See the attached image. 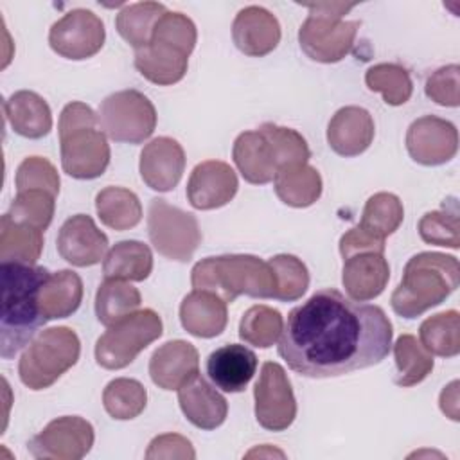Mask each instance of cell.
<instances>
[{"label": "cell", "mask_w": 460, "mask_h": 460, "mask_svg": "<svg viewBox=\"0 0 460 460\" xmlns=\"http://www.w3.org/2000/svg\"><path fill=\"white\" fill-rule=\"evenodd\" d=\"M257 370V356L252 349L228 343L207 358V376L223 392L237 394L246 388Z\"/></svg>", "instance_id": "7402d4cb"}, {"label": "cell", "mask_w": 460, "mask_h": 460, "mask_svg": "<svg viewBox=\"0 0 460 460\" xmlns=\"http://www.w3.org/2000/svg\"><path fill=\"white\" fill-rule=\"evenodd\" d=\"M273 187L284 205L305 208L320 199L323 183L320 172L309 164H291L275 172Z\"/></svg>", "instance_id": "f1b7e54d"}, {"label": "cell", "mask_w": 460, "mask_h": 460, "mask_svg": "<svg viewBox=\"0 0 460 460\" xmlns=\"http://www.w3.org/2000/svg\"><path fill=\"white\" fill-rule=\"evenodd\" d=\"M198 40V31L194 22L178 11H165L155 23L151 41H162L172 45L185 52L187 56L192 54Z\"/></svg>", "instance_id": "f6af8a7d"}, {"label": "cell", "mask_w": 460, "mask_h": 460, "mask_svg": "<svg viewBox=\"0 0 460 460\" xmlns=\"http://www.w3.org/2000/svg\"><path fill=\"white\" fill-rule=\"evenodd\" d=\"M165 11V5L158 2L124 5L115 18V29L135 50H138L151 41L153 27Z\"/></svg>", "instance_id": "d590c367"}, {"label": "cell", "mask_w": 460, "mask_h": 460, "mask_svg": "<svg viewBox=\"0 0 460 460\" xmlns=\"http://www.w3.org/2000/svg\"><path fill=\"white\" fill-rule=\"evenodd\" d=\"M93 110L79 101L68 102L58 122L61 167L75 180H93L110 165V144Z\"/></svg>", "instance_id": "5b68a950"}, {"label": "cell", "mask_w": 460, "mask_h": 460, "mask_svg": "<svg viewBox=\"0 0 460 460\" xmlns=\"http://www.w3.org/2000/svg\"><path fill=\"white\" fill-rule=\"evenodd\" d=\"M440 410L451 419L458 420V381L449 383L440 394Z\"/></svg>", "instance_id": "f907efd6"}, {"label": "cell", "mask_w": 460, "mask_h": 460, "mask_svg": "<svg viewBox=\"0 0 460 460\" xmlns=\"http://www.w3.org/2000/svg\"><path fill=\"white\" fill-rule=\"evenodd\" d=\"M81 354V341L70 327H49L36 334L25 347L20 363V381L31 390H45L54 385Z\"/></svg>", "instance_id": "52a82bcc"}, {"label": "cell", "mask_w": 460, "mask_h": 460, "mask_svg": "<svg viewBox=\"0 0 460 460\" xmlns=\"http://www.w3.org/2000/svg\"><path fill=\"white\" fill-rule=\"evenodd\" d=\"M390 279V266L385 253L363 252L343 259L341 282L349 298L368 302L377 298Z\"/></svg>", "instance_id": "44dd1931"}, {"label": "cell", "mask_w": 460, "mask_h": 460, "mask_svg": "<svg viewBox=\"0 0 460 460\" xmlns=\"http://www.w3.org/2000/svg\"><path fill=\"white\" fill-rule=\"evenodd\" d=\"M422 347L440 358H455L460 352V314L455 309L426 318L419 327Z\"/></svg>", "instance_id": "836d02e7"}, {"label": "cell", "mask_w": 460, "mask_h": 460, "mask_svg": "<svg viewBox=\"0 0 460 460\" xmlns=\"http://www.w3.org/2000/svg\"><path fill=\"white\" fill-rule=\"evenodd\" d=\"M268 262L277 280V289L273 298L280 302H295L302 298V295L309 288L307 266L298 257L289 253L273 255Z\"/></svg>", "instance_id": "ee69618b"}, {"label": "cell", "mask_w": 460, "mask_h": 460, "mask_svg": "<svg viewBox=\"0 0 460 460\" xmlns=\"http://www.w3.org/2000/svg\"><path fill=\"white\" fill-rule=\"evenodd\" d=\"M146 458H196V451L183 435L178 433H164L155 437L149 442V447L146 451Z\"/></svg>", "instance_id": "c3c4849f"}, {"label": "cell", "mask_w": 460, "mask_h": 460, "mask_svg": "<svg viewBox=\"0 0 460 460\" xmlns=\"http://www.w3.org/2000/svg\"><path fill=\"white\" fill-rule=\"evenodd\" d=\"M106 413L117 420H131L138 417L147 404V392L137 379L117 377L110 381L102 392Z\"/></svg>", "instance_id": "74e56055"}, {"label": "cell", "mask_w": 460, "mask_h": 460, "mask_svg": "<svg viewBox=\"0 0 460 460\" xmlns=\"http://www.w3.org/2000/svg\"><path fill=\"white\" fill-rule=\"evenodd\" d=\"M140 302V291L129 282L119 279H104L95 293L97 320L110 327L124 316L138 311Z\"/></svg>", "instance_id": "d6a6232c"}, {"label": "cell", "mask_w": 460, "mask_h": 460, "mask_svg": "<svg viewBox=\"0 0 460 460\" xmlns=\"http://www.w3.org/2000/svg\"><path fill=\"white\" fill-rule=\"evenodd\" d=\"M392 336V322L381 307L325 288L289 311L279 356L300 376L338 377L381 363Z\"/></svg>", "instance_id": "6da1fadb"}, {"label": "cell", "mask_w": 460, "mask_h": 460, "mask_svg": "<svg viewBox=\"0 0 460 460\" xmlns=\"http://www.w3.org/2000/svg\"><path fill=\"white\" fill-rule=\"evenodd\" d=\"M365 84L370 92H379L388 106H401L413 93L410 72L397 63L372 65L365 74Z\"/></svg>", "instance_id": "8d00e7d4"}, {"label": "cell", "mask_w": 460, "mask_h": 460, "mask_svg": "<svg viewBox=\"0 0 460 460\" xmlns=\"http://www.w3.org/2000/svg\"><path fill=\"white\" fill-rule=\"evenodd\" d=\"M284 320L282 314L264 304L252 305L239 322V338L253 347L268 349L282 334Z\"/></svg>", "instance_id": "60d3db41"}, {"label": "cell", "mask_w": 460, "mask_h": 460, "mask_svg": "<svg viewBox=\"0 0 460 460\" xmlns=\"http://www.w3.org/2000/svg\"><path fill=\"white\" fill-rule=\"evenodd\" d=\"M97 120L111 140L142 144L156 128V110L142 92L120 90L101 102Z\"/></svg>", "instance_id": "30bf717a"}, {"label": "cell", "mask_w": 460, "mask_h": 460, "mask_svg": "<svg viewBox=\"0 0 460 460\" xmlns=\"http://www.w3.org/2000/svg\"><path fill=\"white\" fill-rule=\"evenodd\" d=\"M83 300V280L72 270L49 273L40 289V311L43 318L58 320L72 316Z\"/></svg>", "instance_id": "83f0119b"}, {"label": "cell", "mask_w": 460, "mask_h": 460, "mask_svg": "<svg viewBox=\"0 0 460 460\" xmlns=\"http://www.w3.org/2000/svg\"><path fill=\"white\" fill-rule=\"evenodd\" d=\"M93 438V426L86 419L65 415L34 435L27 449L38 460H79L90 453Z\"/></svg>", "instance_id": "7c38bea8"}, {"label": "cell", "mask_w": 460, "mask_h": 460, "mask_svg": "<svg viewBox=\"0 0 460 460\" xmlns=\"http://www.w3.org/2000/svg\"><path fill=\"white\" fill-rule=\"evenodd\" d=\"M257 131L268 140L279 169L291 164H307V160L311 158L309 146L298 131L277 126L273 122L261 124Z\"/></svg>", "instance_id": "7bdbcfd3"}, {"label": "cell", "mask_w": 460, "mask_h": 460, "mask_svg": "<svg viewBox=\"0 0 460 460\" xmlns=\"http://www.w3.org/2000/svg\"><path fill=\"white\" fill-rule=\"evenodd\" d=\"M162 318L153 309L135 311L115 322L95 343V361L106 370H120L162 336Z\"/></svg>", "instance_id": "ba28073f"}, {"label": "cell", "mask_w": 460, "mask_h": 460, "mask_svg": "<svg viewBox=\"0 0 460 460\" xmlns=\"http://www.w3.org/2000/svg\"><path fill=\"white\" fill-rule=\"evenodd\" d=\"M232 40L243 54L262 58L277 49L280 41V23L268 9L248 5L234 18Z\"/></svg>", "instance_id": "ac0fdd59"}, {"label": "cell", "mask_w": 460, "mask_h": 460, "mask_svg": "<svg viewBox=\"0 0 460 460\" xmlns=\"http://www.w3.org/2000/svg\"><path fill=\"white\" fill-rule=\"evenodd\" d=\"M16 192L41 189L54 196L59 194V174L56 167L43 156H29L16 169Z\"/></svg>", "instance_id": "bcb514c9"}, {"label": "cell", "mask_w": 460, "mask_h": 460, "mask_svg": "<svg viewBox=\"0 0 460 460\" xmlns=\"http://www.w3.org/2000/svg\"><path fill=\"white\" fill-rule=\"evenodd\" d=\"M180 322L196 338L219 336L228 322L226 302L216 293L192 289L180 304Z\"/></svg>", "instance_id": "cb8c5ba5"}, {"label": "cell", "mask_w": 460, "mask_h": 460, "mask_svg": "<svg viewBox=\"0 0 460 460\" xmlns=\"http://www.w3.org/2000/svg\"><path fill=\"white\" fill-rule=\"evenodd\" d=\"M199 374L198 349L185 340L160 345L149 359V376L162 390H178Z\"/></svg>", "instance_id": "d6986e66"}, {"label": "cell", "mask_w": 460, "mask_h": 460, "mask_svg": "<svg viewBox=\"0 0 460 460\" xmlns=\"http://www.w3.org/2000/svg\"><path fill=\"white\" fill-rule=\"evenodd\" d=\"M458 86H460V66L453 63V65L437 68L428 77L424 92L433 102L447 108H456L460 104Z\"/></svg>", "instance_id": "7dc6e473"}, {"label": "cell", "mask_w": 460, "mask_h": 460, "mask_svg": "<svg viewBox=\"0 0 460 460\" xmlns=\"http://www.w3.org/2000/svg\"><path fill=\"white\" fill-rule=\"evenodd\" d=\"M395 377L394 383L399 386H413L422 383L433 370V354H429L413 334H402L394 343Z\"/></svg>", "instance_id": "e575fe53"}, {"label": "cell", "mask_w": 460, "mask_h": 460, "mask_svg": "<svg viewBox=\"0 0 460 460\" xmlns=\"http://www.w3.org/2000/svg\"><path fill=\"white\" fill-rule=\"evenodd\" d=\"M0 356L11 359L32 341L38 329L47 322L40 311V289L49 271L43 266L0 262Z\"/></svg>", "instance_id": "7a4b0ae2"}, {"label": "cell", "mask_w": 460, "mask_h": 460, "mask_svg": "<svg viewBox=\"0 0 460 460\" xmlns=\"http://www.w3.org/2000/svg\"><path fill=\"white\" fill-rule=\"evenodd\" d=\"M458 284L456 257L440 252H420L406 262L401 284L390 296V305L402 318H417L442 304Z\"/></svg>", "instance_id": "3957f363"}, {"label": "cell", "mask_w": 460, "mask_h": 460, "mask_svg": "<svg viewBox=\"0 0 460 460\" xmlns=\"http://www.w3.org/2000/svg\"><path fill=\"white\" fill-rule=\"evenodd\" d=\"M232 158L241 176L253 185L270 183L279 169L268 140L257 129L237 135Z\"/></svg>", "instance_id": "4316f807"}, {"label": "cell", "mask_w": 460, "mask_h": 460, "mask_svg": "<svg viewBox=\"0 0 460 460\" xmlns=\"http://www.w3.org/2000/svg\"><path fill=\"white\" fill-rule=\"evenodd\" d=\"M406 149L411 160L420 165H442L455 158L458 151V131L446 119L419 117L406 131Z\"/></svg>", "instance_id": "5bb4252c"}, {"label": "cell", "mask_w": 460, "mask_h": 460, "mask_svg": "<svg viewBox=\"0 0 460 460\" xmlns=\"http://www.w3.org/2000/svg\"><path fill=\"white\" fill-rule=\"evenodd\" d=\"M385 246H386L385 239H379L365 232L361 226H354L340 237V253L343 259L356 253H363V252L385 253Z\"/></svg>", "instance_id": "681fc988"}, {"label": "cell", "mask_w": 460, "mask_h": 460, "mask_svg": "<svg viewBox=\"0 0 460 460\" xmlns=\"http://www.w3.org/2000/svg\"><path fill=\"white\" fill-rule=\"evenodd\" d=\"M255 419L268 431L288 429L296 417V399L282 365L266 361L253 388Z\"/></svg>", "instance_id": "8fae6325"}, {"label": "cell", "mask_w": 460, "mask_h": 460, "mask_svg": "<svg viewBox=\"0 0 460 460\" xmlns=\"http://www.w3.org/2000/svg\"><path fill=\"white\" fill-rule=\"evenodd\" d=\"M138 171L142 181L158 192L172 190L185 171V151L171 137L153 138L140 153Z\"/></svg>", "instance_id": "e0dca14e"}, {"label": "cell", "mask_w": 460, "mask_h": 460, "mask_svg": "<svg viewBox=\"0 0 460 460\" xmlns=\"http://www.w3.org/2000/svg\"><path fill=\"white\" fill-rule=\"evenodd\" d=\"M178 402L185 419L205 431L219 428L228 415L226 399L199 374L178 388Z\"/></svg>", "instance_id": "603a6c76"}, {"label": "cell", "mask_w": 460, "mask_h": 460, "mask_svg": "<svg viewBox=\"0 0 460 460\" xmlns=\"http://www.w3.org/2000/svg\"><path fill=\"white\" fill-rule=\"evenodd\" d=\"M419 235L428 244L456 250L460 246V225H458L456 199L447 198V199H444L440 210L426 212L419 221Z\"/></svg>", "instance_id": "ab89813d"}, {"label": "cell", "mask_w": 460, "mask_h": 460, "mask_svg": "<svg viewBox=\"0 0 460 460\" xmlns=\"http://www.w3.org/2000/svg\"><path fill=\"white\" fill-rule=\"evenodd\" d=\"M187 66L189 56L162 41H149L146 47L135 50V68L142 77L158 86L181 81L187 74Z\"/></svg>", "instance_id": "484cf974"}, {"label": "cell", "mask_w": 460, "mask_h": 460, "mask_svg": "<svg viewBox=\"0 0 460 460\" xmlns=\"http://www.w3.org/2000/svg\"><path fill=\"white\" fill-rule=\"evenodd\" d=\"M194 289L216 293L226 304L239 295L252 298H273L277 289L275 273L268 261L248 253L205 257L190 271Z\"/></svg>", "instance_id": "277c9868"}, {"label": "cell", "mask_w": 460, "mask_h": 460, "mask_svg": "<svg viewBox=\"0 0 460 460\" xmlns=\"http://www.w3.org/2000/svg\"><path fill=\"white\" fill-rule=\"evenodd\" d=\"M95 210L101 223L111 230H129L142 219V205L138 196L124 187H104L95 196Z\"/></svg>", "instance_id": "1f68e13d"}, {"label": "cell", "mask_w": 460, "mask_h": 460, "mask_svg": "<svg viewBox=\"0 0 460 460\" xmlns=\"http://www.w3.org/2000/svg\"><path fill=\"white\" fill-rule=\"evenodd\" d=\"M54 208H56L54 194L41 189H29V190L16 192L5 214L16 223L47 230L49 225L52 223Z\"/></svg>", "instance_id": "b9f144b4"}, {"label": "cell", "mask_w": 460, "mask_h": 460, "mask_svg": "<svg viewBox=\"0 0 460 460\" xmlns=\"http://www.w3.org/2000/svg\"><path fill=\"white\" fill-rule=\"evenodd\" d=\"M237 187V174L226 162L205 160L189 176L187 199L198 210H214L228 205Z\"/></svg>", "instance_id": "2e32d148"}, {"label": "cell", "mask_w": 460, "mask_h": 460, "mask_svg": "<svg viewBox=\"0 0 460 460\" xmlns=\"http://www.w3.org/2000/svg\"><path fill=\"white\" fill-rule=\"evenodd\" d=\"M106 40L102 20L90 9H72L49 31L50 49L66 59L83 61L95 56Z\"/></svg>", "instance_id": "4fadbf2b"}, {"label": "cell", "mask_w": 460, "mask_h": 460, "mask_svg": "<svg viewBox=\"0 0 460 460\" xmlns=\"http://www.w3.org/2000/svg\"><path fill=\"white\" fill-rule=\"evenodd\" d=\"M404 208L401 199L392 192H376L370 196L363 207L361 221L358 226H361L365 232L386 239L392 235L399 225L402 223Z\"/></svg>", "instance_id": "f35d334b"}, {"label": "cell", "mask_w": 460, "mask_h": 460, "mask_svg": "<svg viewBox=\"0 0 460 460\" xmlns=\"http://www.w3.org/2000/svg\"><path fill=\"white\" fill-rule=\"evenodd\" d=\"M309 16L300 25L298 43L302 52L318 63H338L354 47L359 22L343 20L356 2H318L305 4Z\"/></svg>", "instance_id": "8992f818"}, {"label": "cell", "mask_w": 460, "mask_h": 460, "mask_svg": "<svg viewBox=\"0 0 460 460\" xmlns=\"http://www.w3.org/2000/svg\"><path fill=\"white\" fill-rule=\"evenodd\" d=\"M58 253L68 264L86 268L99 264L108 253V237L86 214L68 217L56 239Z\"/></svg>", "instance_id": "9a60e30c"}, {"label": "cell", "mask_w": 460, "mask_h": 460, "mask_svg": "<svg viewBox=\"0 0 460 460\" xmlns=\"http://www.w3.org/2000/svg\"><path fill=\"white\" fill-rule=\"evenodd\" d=\"M43 250V230L0 217V262H22L34 266Z\"/></svg>", "instance_id": "4dcf8cb0"}, {"label": "cell", "mask_w": 460, "mask_h": 460, "mask_svg": "<svg viewBox=\"0 0 460 460\" xmlns=\"http://www.w3.org/2000/svg\"><path fill=\"white\" fill-rule=\"evenodd\" d=\"M147 234L153 248L165 259L187 262L201 243V230L194 214L185 212L162 198L147 207Z\"/></svg>", "instance_id": "9c48e42d"}, {"label": "cell", "mask_w": 460, "mask_h": 460, "mask_svg": "<svg viewBox=\"0 0 460 460\" xmlns=\"http://www.w3.org/2000/svg\"><path fill=\"white\" fill-rule=\"evenodd\" d=\"M376 135L372 115L361 106H343L329 120L327 144L345 158L365 153Z\"/></svg>", "instance_id": "ffe728a7"}, {"label": "cell", "mask_w": 460, "mask_h": 460, "mask_svg": "<svg viewBox=\"0 0 460 460\" xmlns=\"http://www.w3.org/2000/svg\"><path fill=\"white\" fill-rule=\"evenodd\" d=\"M4 115L13 131L25 138H41L52 129L47 101L31 90H18L4 101Z\"/></svg>", "instance_id": "d4e9b609"}, {"label": "cell", "mask_w": 460, "mask_h": 460, "mask_svg": "<svg viewBox=\"0 0 460 460\" xmlns=\"http://www.w3.org/2000/svg\"><path fill=\"white\" fill-rule=\"evenodd\" d=\"M153 271L151 248L140 241L128 239L115 243L102 262L104 279L142 282Z\"/></svg>", "instance_id": "f546056e"}]
</instances>
